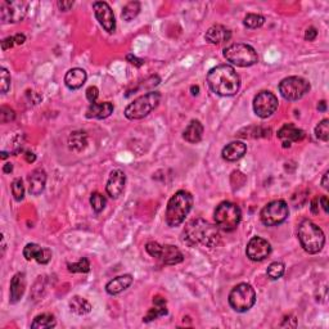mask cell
I'll use <instances>...</instances> for the list:
<instances>
[{"instance_id":"cell-1","label":"cell","mask_w":329,"mask_h":329,"mask_svg":"<svg viewBox=\"0 0 329 329\" xmlns=\"http://www.w3.org/2000/svg\"><path fill=\"white\" fill-rule=\"evenodd\" d=\"M207 84L215 94L220 97H232L240 88V77L230 65H219L207 73Z\"/></svg>"},{"instance_id":"cell-2","label":"cell","mask_w":329,"mask_h":329,"mask_svg":"<svg viewBox=\"0 0 329 329\" xmlns=\"http://www.w3.org/2000/svg\"><path fill=\"white\" fill-rule=\"evenodd\" d=\"M220 232L216 225L210 224L203 219H194L187 224L184 230V240L189 245H203L214 249L220 243Z\"/></svg>"},{"instance_id":"cell-3","label":"cell","mask_w":329,"mask_h":329,"mask_svg":"<svg viewBox=\"0 0 329 329\" xmlns=\"http://www.w3.org/2000/svg\"><path fill=\"white\" fill-rule=\"evenodd\" d=\"M193 207V196L188 191H178L168 202L166 222L169 227L175 228L183 224Z\"/></svg>"},{"instance_id":"cell-4","label":"cell","mask_w":329,"mask_h":329,"mask_svg":"<svg viewBox=\"0 0 329 329\" xmlns=\"http://www.w3.org/2000/svg\"><path fill=\"white\" fill-rule=\"evenodd\" d=\"M297 235L301 247L307 254H319L323 250L324 244H325V235H324L323 230L311 220H302L300 222L297 229Z\"/></svg>"},{"instance_id":"cell-5","label":"cell","mask_w":329,"mask_h":329,"mask_svg":"<svg viewBox=\"0 0 329 329\" xmlns=\"http://www.w3.org/2000/svg\"><path fill=\"white\" fill-rule=\"evenodd\" d=\"M224 58L237 67H251L259 62V55L254 47L244 43H235L224 49Z\"/></svg>"},{"instance_id":"cell-6","label":"cell","mask_w":329,"mask_h":329,"mask_svg":"<svg viewBox=\"0 0 329 329\" xmlns=\"http://www.w3.org/2000/svg\"><path fill=\"white\" fill-rule=\"evenodd\" d=\"M214 219L219 229L227 233L234 232L242 219V211H240L239 206L233 202L224 201L215 210Z\"/></svg>"},{"instance_id":"cell-7","label":"cell","mask_w":329,"mask_h":329,"mask_svg":"<svg viewBox=\"0 0 329 329\" xmlns=\"http://www.w3.org/2000/svg\"><path fill=\"white\" fill-rule=\"evenodd\" d=\"M159 100H161V94L158 92H149L140 95L125 108L124 112L125 117L128 120H141L147 117L152 111L156 110L157 106L159 105Z\"/></svg>"},{"instance_id":"cell-8","label":"cell","mask_w":329,"mask_h":329,"mask_svg":"<svg viewBox=\"0 0 329 329\" xmlns=\"http://www.w3.org/2000/svg\"><path fill=\"white\" fill-rule=\"evenodd\" d=\"M256 302V292L249 283H239L229 293V305L237 313H247Z\"/></svg>"},{"instance_id":"cell-9","label":"cell","mask_w":329,"mask_h":329,"mask_svg":"<svg viewBox=\"0 0 329 329\" xmlns=\"http://www.w3.org/2000/svg\"><path fill=\"white\" fill-rule=\"evenodd\" d=\"M279 93L285 100L295 102L305 97L311 89V85L306 78L300 76H290L279 83Z\"/></svg>"},{"instance_id":"cell-10","label":"cell","mask_w":329,"mask_h":329,"mask_svg":"<svg viewBox=\"0 0 329 329\" xmlns=\"http://www.w3.org/2000/svg\"><path fill=\"white\" fill-rule=\"evenodd\" d=\"M288 215H290V209L287 202L283 199H275L265 204L260 212V219L265 227H277L288 219Z\"/></svg>"},{"instance_id":"cell-11","label":"cell","mask_w":329,"mask_h":329,"mask_svg":"<svg viewBox=\"0 0 329 329\" xmlns=\"http://www.w3.org/2000/svg\"><path fill=\"white\" fill-rule=\"evenodd\" d=\"M147 254L152 257H156L164 265H176L183 262L184 256L180 250L171 244H159L157 242H148L146 244Z\"/></svg>"},{"instance_id":"cell-12","label":"cell","mask_w":329,"mask_h":329,"mask_svg":"<svg viewBox=\"0 0 329 329\" xmlns=\"http://www.w3.org/2000/svg\"><path fill=\"white\" fill-rule=\"evenodd\" d=\"M29 11V3L24 0H3L0 3V18L3 24H18L24 21Z\"/></svg>"},{"instance_id":"cell-13","label":"cell","mask_w":329,"mask_h":329,"mask_svg":"<svg viewBox=\"0 0 329 329\" xmlns=\"http://www.w3.org/2000/svg\"><path fill=\"white\" fill-rule=\"evenodd\" d=\"M278 106L279 102L277 95L269 90L260 92L254 99V111L260 118H268L274 115L275 111L278 110Z\"/></svg>"},{"instance_id":"cell-14","label":"cell","mask_w":329,"mask_h":329,"mask_svg":"<svg viewBox=\"0 0 329 329\" xmlns=\"http://www.w3.org/2000/svg\"><path fill=\"white\" fill-rule=\"evenodd\" d=\"M272 254V245L261 237H252L247 243L245 255L251 261H264Z\"/></svg>"},{"instance_id":"cell-15","label":"cell","mask_w":329,"mask_h":329,"mask_svg":"<svg viewBox=\"0 0 329 329\" xmlns=\"http://www.w3.org/2000/svg\"><path fill=\"white\" fill-rule=\"evenodd\" d=\"M93 9H94L95 17H97L100 26L107 32L112 34L116 30V19L115 13H113L110 4L106 3V2H94L93 3Z\"/></svg>"},{"instance_id":"cell-16","label":"cell","mask_w":329,"mask_h":329,"mask_svg":"<svg viewBox=\"0 0 329 329\" xmlns=\"http://www.w3.org/2000/svg\"><path fill=\"white\" fill-rule=\"evenodd\" d=\"M126 184V175L122 170H116L111 171L110 176H108L107 186H106V192L111 198L116 199L122 194L124 189H125Z\"/></svg>"},{"instance_id":"cell-17","label":"cell","mask_w":329,"mask_h":329,"mask_svg":"<svg viewBox=\"0 0 329 329\" xmlns=\"http://www.w3.org/2000/svg\"><path fill=\"white\" fill-rule=\"evenodd\" d=\"M24 257L27 261L31 260H36L39 264H48L52 259V251L49 249H44L40 247L36 243H29L26 244V247L24 249Z\"/></svg>"},{"instance_id":"cell-18","label":"cell","mask_w":329,"mask_h":329,"mask_svg":"<svg viewBox=\"0 0 329 329\" xmlns=\"http://www.w3.org/2000/svg\"><path fill=\"white\" fill-rule=\"evenodd\" d=\"M278 138L282 140L284 148H290L292 143L302 140L305 138V133L301 129L296 128L293 124H285L278 130Z\"/></svg>"},{"instance_id":"cell-19","label":"cell","mask_w":329,"mask_h":329,"mask_svg":"<svg viewBox=\"0 0 329 329\" xmlns=\"http://www.w3.org/2000/svg\"><path fill=\"white\" fill-rule=\"evenodd\" d=\"M230 37H232V31L222 25H214L207 30L206 35H204L206 42L214 45H220L222 43L229 42Z\"/></svg>"},{"instance_id":"cell-20","label":"cell","mask_w":329,"mask_h":329,"mask_svg":"<svg viewBox=\"0 0 329 329\" xmlns=\"http://www.w3.org/2000/svg\"><path fill=\"white\" fill-rule=\"evenodd\" d=\"M87 78L88 75L85 70L78 67L71 68L65 76V84L70 90H77L87 83Z\"/></svg>"},{"instance_id":"cell-21","label":"cell","mask_w":329,"mask_h":329,"mask_svg":"<svg viewBox=\"0 0 329 329\" xmlns=\"http://www.w3.org/2000/svg\"><path fill=\"white\" fill-rule=\"evenodd\" d=\"M47 184V173L44 169H36L29 176V192L32 196H39L44 192Z\"/></svg>"},{"instance_id":"cell-22","label":"cell","mask_w":329,"mask_h":329,"mask_svg":"<svg viewBox=\"0 0 329 329\" xmlns=\"http://www.w3.org/2000/svg\"><path fill=\"white\" fill-rule=\"evenodd\" d=\"M247 152V146H245L243 141L235 140L232 141V143L227 144V146L222 148L221 156L225 161L228 162H235L238 159L242 158L243 156Z\"/></svg>"},{"instance_id":"cell-23","label":"cell","mask_w":329,"mask_h":329,"mask_svg":"<svg viewBox=\"0 0 329 329\" xmlns=\"http://www.w3.org/2000/svg\"><path fill=\"white\" fill-rule=\"evenodd\" d=\"M131 284H133V275H118V277L113 278V279H111L110 282L106 284V291H107L108 295L116 296L128 290Z\"/></svg>"},{"instance_id":"cell-24","label":"cell","mask_w":329,"mask_h":329,"mask_svg":"<svg viewBox=\"0 0 329 329\" xmlns=\"http://www.w3.org/2000/svg\"><path fill=\"white\" fill-rule=\"evenodd\" d=\"M113 105L111 102H103V103H90V106L88 107L87 116L88 118H97V120H103V118L110 117L113 113Z\"/></svg>"},{"instance_id":"cell-25","label":"cell","mask_w":329,"mask_h":329,"mask_svg":"<svg viewBox=\"0 0 329 329\" xmlns=\"http://www.w3.org/2000/svg\"><path fill=\"white\" fill-rule=\"evenodd\" d=\"M26 291V275L25 273H17L11 280V303H17L25 295Z\"/></svg>"},{"instance_id":"cell-26","label":"cell","mask_w":329,"mask_h":329,"mask_svg":"<svg viewBox=\"0 0 329 329\" xmlns=\"http://www.w3.org/2000/svg\"><path fill=\"white\" fill-rule=\"evenodd\" d=\"M204 128L201 124L199 120H192L191 122L188 124V126L186 128L183 133L184 140H187L188 143L196 144L199 143L202 140V136H203Z\"/></svg>"},{"instance_id":"cell-27","label":"cell","mask_w":329,"mask_h":329,"mask_svg":"<svg viewBox=\"0 0 329 329\" xmlns=\"http://www.w3.org/2000/svg\"><path fill=\"white\" fill-rule=\"evenodd\" d=\"M70 309L76 315H87L92 311V305L80 296H73L70 301Z\"/></svg>"},{"instance_id":"cell-28","label":"cell","mask_w":329,"mask_h":329,"mask_svg":"<svg viewBox=\"0 0 329 329\" xmlns=\"http://www.w3.org/2000/svg\"><path fill=\"white\" fill-rule=\"evenodd\" d=\"M55 325H57V321H55L54 315L49 313H44L35 316L34 321L31 323L32 329H49L54 328Z\"/></svg>"},{"instance_id":"cell-29","label":"cell","mask_w":329,"mask_h":329,"mask_svg":"<svg viewBox=\"0 0 329 329\" xmlns=\"http://www.w3.org/2000/svg\"><path fill=\"white\" fill-rule=\"evenodd\" d=\"M68 144H70V148L72 151H83L88 144L87 133H84V131H73V133H71L70 138H68Z\"/></svg>"},{"instance_id":"cell-30","label":"cell","mask_w":329,"mask_h":329,"mask_svg":"<svg viewBox=\"0 0 329 329\" xmlns=\"http://www.w3.org/2000/svg\"><path fill=\"white\" fill-rule=\"evenodd\" d=\"M141 6L139 2H130V3L126 4L122 8V13H121V17H122L124 21L130 22L133 21L134 18L138 17V14L140 13Z\"/></svg>"},{"instance_id":"cell-31","label":"cell","mask_w":329,"mask_h":329,"mask_svg":"<svg viewBox=\"0 0 329 329\" xmlns=\"http://www.w3.org/2000/svg\"><path fill=\"white\" fill-rule=\"evenodd\" d=\"M153 307L149 309L147 315L143 318L144 323H149V321L156 320V319L161 318V316L168 315L169 311L168 309H166V305H156V303H153Z\"/></svg>"},{"instance_id":"cell-32","label":"cell","mask_w":329,"mask_h":329,"mask_svg":"<svg viewBox=\"0 0 329 329\" xmlns=\"http://www.w3.org/2000/svg\"><path fill=\"white\" fill-rule=\"evenodd\" d=\"M284 272H285L284 264H283V262L275 261V262H272V264L268 266L266 275L270 280H277L283 277Z\"/></svg>"},{"instance_id":"cell-33","label":"cell","mask_w":329,"mask_h":329,"mask_svg":"<svg viewBox=\"0 0 329 329\" xmlns=\"http://www.w3.org/2000/svg\"><path fill=\"white\" fill-rule=\"evenodd\" d=\"M265 24V17L261 14L256 13H249L243 19V25L247 29H259Z\"/></svg>"},{"instance_id":"cell-34","label":"cell","mask_w":329,"mask_h":329,"mask_svg":"<svg viewBox=\"0 0 329 329\" xmlns=\"http://www.w3.org/2000/svg\"><path fill=\"white\" fill-rule=\"evenodd\" d=\"M90 204H92V209L94 210L95 214H100L103 210L106 209V204H107V199L99 192H94L90 196Z\"/></svg>"},{"instance_id":"cell-35","label":"cell","mask_w":329,"mask_h":329,"mask_svg":"<svg viewBox=\"0 0 329 329\" xmlns=\"http://www.w3.org/2000/svg\"><path fill=\"white\" fill-rule=\"evenodd\" d=\"M67 269L70 273H89L90 272V261L87 257L78 260L77 262H72V264H67Z\"/></svg>"},{"instance_id":"cell-36","label":"cell","mask_w":329,"mask_h":329,"mask_svg":"<svg viewBox=\"0 0 329 329\" xmlns=\"http://www.w3.org/2000/svg\"><path fill=\"white\" fill-rule=\"evenodd\" d=\"M315 136L319 139V140L326 141L329 140V120L328 118H324L318 124V126L315 128Z\"/></svg>"},{"instance_id":"cell-37","label":"cell","mask_w":329,"mask_h":329,"mask_svg":"<svg viewBox=\"0 0 329 329\" xmlns=\"http://www.w3.org/2000/svg\"><path fill=\"white\" fill-rule=\"evenodd\" d=\"M12 194H13L14 199L17 202H21L22 199L25 198V187H24V181H22L21 178H17L12 181Z\"/></svg>"},{"instance_id":"cell-38","label":"cell","mask_w":329,"mask_h":329,"mask_svg":"<svg viewBox=\"0 0 329 329\" xmlns=\"http://www.w3.org/2000/svg\"><path fill=\"white\" fill-rule=\"evenodd\" d=\"M0 90H2V94H6L8 93L9 88H11V73L8 72V70L4 67L0 68Z\"/></svg>"},{"instance_id":"cell-39","label":"cell","mask_w":329,"mask_h":329,"mask_svg":"<svg viewBox=\"0 0 329 329\" xmlns=\"http://www.w3.org/2000/svg\"><path fill=\"white\" fill-rule=\"evenodd\" d=\"M16 118V113L12 108L7 107V106H3L2 110H0V120H2V124H7L11 122Z\"/></svg>"},{"instance_id":"cell-40","label":"cell","mask_w":329,"mask_h":329,"mask_svg":"<svg viewBox=\"0 0 329 329\" xmlns=\"http://www.w3.org/2000/svg\"><path fill=\"white\" fill-rule=\"evenodd\" d=\"M98 97H99V90H98L97 87H89L87 89V99L89 100L90 103L97 102Z\"/></svg>"},{"instance_id":"cell-41","label":"cell","mask_w":329,"mask_h":329,"mask_svg":"<svg viewBox=\"0 0 329 329\" xmlns=\"http://www.w3.org/2000/svg\"><path fill=\"white\" fill-rule=\"evenodd\" d=\"M126 60H128L129 63H131V65H134L135 67H141V66L144 65V59H140V58L135 57L134 54H128L126 55Z\"/></svg>"},{"instance_id":"cell-42","label":"cell","mask_w":329,"mask_h":329,"mask_svg":"<svg viewBox=\"0 0 329 329\" xmlns=\"http://www.w3.org/2000/svg\"><path fill=\"white\" fill-rule=\"evenodd\" d=\"M316 36H318V30H316L315 27L311 26L306 30L305 40H307V42H314V40L316 39Z\"/></svg>"},{"instance_id":"cell-43","label":"cell","mask_w":329,"mask_h":329,"mask_svg":"<svg viewBox=\"0 0 329 329\" xmlns=\"http://www.w3.org/2000/svg\"><path fill=\"white\" fill-rule=\"evenodd\" d=\"M73 2H71V0H68V2H66V0H62V2H58L57 6L58 8H59L60 12H68L71 8L73 7Z\"/></svg>"},{"instance_id":"cell-44","label":"cell","mask_w":329,"mask_h":329,"mask_svg":"<svg viewBox=\"0 0 329 329\" xmlns=\"http://www.w3.org/2000/svg\"><path fill=\"white\" fill-rule=\"evenodd\" d=\"M14 44H16V43H14V36H8L2 42V49L8 50L11 49Z\"/></svg>"},{"instance_id":"cell-45","label":"cell","mask_w":329,"mask_h":329,"mask_svg":"<svg viewBox=\"0 0 329 329\" xmlns=\"http://www.w3.org/2000/svg\"><path fill=\"white\" fill-rule=\"evenodd\" d=\"M319 203L321 204V207H323L324 212L325 214H328L329 212V207H328V197L326 196H321L320 198H319Z\"/></svg>"},{"instance_id":"cell-46","label":"cell","mask_w":329,"mask_h":329,"mask_svg":"<svg viewBox=\"0 0 329 329\" xmlns=\"http://www.w3.org/2000/svg\"><path fill=\"white\" fill-rule=\"evenodd\" d=\"M310 209H311V212H313L314 215L319 214V197H316V198L313 199Z\"/></svg>"},{"instance_id":"cell-47","label":"cell","mask_w":329,"mask_h":329,"mask_svg":"<svg viewBox=\"0 0 329 329\" xmlns=\"http://www.w3.org/2000/svg\"><path fill=\"white\" fill-rule=\"evenodd\" d=\"M25 42H26V36H25V34L14 35V43H16V44L22 45L25 44Z\"/></svg>"},{"instance_id":"cell-48","label":"cell","mask_w":329,"mask_h":329,"mask_svg":"<svg viewBox=\"0 0 329 329\" xmlns=\"http://www.w3.org/2000/svg\"><path fill=\"white\" fill-rule=\"evenodd\" d=\"M25 159H26L27 162H35V159H36V156H35L32 152H26V154H25Z\"/></svg>"},{"instance_id":"cell-49","label":"cell","mask_w":329,"mask_h":329,"mask_svg":"<svg viewBox=\"0 0 329 329\" xmlns=\"http://www.w3.org/2000/svg\"><path fill=\"white\" fill-rule=\"evenodd\" d=\"M12 171H13V164H12L11 162H8V163L4 164V166H3V173L11 174Z\"/></svg>"},{"instance_id":"cell-50","label":"cell","mask_w":329,"mask_h":329,"mask_svg":"<svg viewBox=\"0 0 329 329\" xmlns=\"http://www.w3.org/2000/svg\"><path fill=\"white\" fill-rule=\"evenodd\" d=\"M328 171H326L325 174L323 175V179H321V187H323L324 189H328Z\"/></svg>"},{"instance_id":"cell-51","label":"cell","mask_w":329,"mask_h":329,"mask_svg":"<svg viewBox=\"0 0 329 329\" xmlns=\"http://www.w3.org/2000/svg\"><path fill=\"white\" fill-rule=\"evenodd\" d=\"M318 111H320V112H325V111H326V102H325V100H320V102H319Z\"/></svg>"},{"instance_id":"cell-52","label":"cell","mask_w":329,"mask_h":329,"mask_svg":"<svg viewBox=\"0 0 329 329\" xmlns=\"http://www.w3.org/2000/svg\"><path fill=\"white\" fill-rule=\"evenodd\" d=\"M191 92H192V94L193 95H198V93H199V88L198 87H192L191 88Z\"/></svg>"},{"instance_id":"cell-53","label":"cell","mask_w":329,"mask_h":329,"mask_svg":"<svg viewBox=\"0 0 329 329\" xmlns=\"http://www.w3.org/2000/svg\"><path fill=\"white\" fill-rule=\"evenodd\" d=\"M7 157H8V153H7V152H2V158L6 159Z\"/></svg>"}]
</instances>
